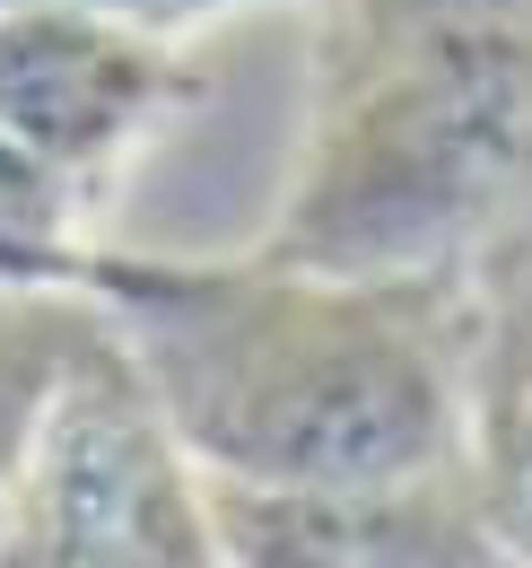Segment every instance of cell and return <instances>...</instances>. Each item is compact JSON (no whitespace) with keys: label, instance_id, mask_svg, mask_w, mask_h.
Listing matches in <instances>:
<instances>
[{"label":"cell","instance_id":"2","mask_svg":"<svg viewBox=\"0 0 532 568\" xmlns=\"http://www.w3.org/2000/svg\"><path fill=\"white\" fill-rule=\"evenodd\" d=\"M9 542L18 560H201V498L157 455V428L114 351L70 358L53 412L18 394Z\"/></svg>","mask_w":532,"mask_h":568},{"label":"cell","instance_id":"4","mask_svg":"<svg viewBox=\"0 0 532 568\" xmlns=\"http://www.w3.org/2000/svg\"><path fill=\"white\" fill-rule=\"evenodd\" d=\"M62 9H96V18H193V9H218V0H62Z\"/></svg>","mask_w":532,"mask_h":568},{"label":"cell","instance_id":"3","mask_svg":"<svg viewBox=\"0 0 532 568\" xmlns=\"http://www.w3.org/2000/svg\"><path fill=\"white\" fill-rule=\"evenodd\" d=\"M480 437H489L498 516L515 525V542H532V297L498 324L489 394H480Z\"/></svg>","mask_w":532,"mask_h":568},{"label":"cell","instance_id":"1","mask_svg":"<svg viewBox=\"0 0 532 568\" xmlns=\"http://www.w3.org/2000/svg\"><path fill=\"white\" fill-rule=\"evenodd\" d=\"M149 333L175 428L254 490H410L446 446V367L367 281H166L96 272Z\"/></svg>","mask_w":532,"mask_h":568}]
</instances>
